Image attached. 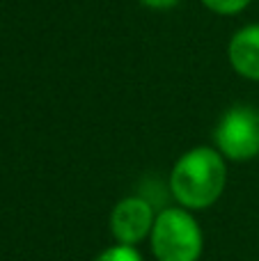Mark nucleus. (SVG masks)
Wrapping results in <instances>:
<instances>
[{"label": "nucleus", "instance_id": "obj_6", "mask_svg": "<svg viewBox=\"0 0 259 261\" xmlns=\"http://www.w3.org/2000/svg\"><path fill=\"white\" fill-rule=\"evenodd\" d=\"M94 261H145V259H142V254L138 252V248H133V245L117 243V245H110V248H106Z\"/></svg>", "mask_w": 259, "mask_h": 261}, {"label": "nucleus", "instance_id": "obj_1", "mask_svg": "<svg viewBox=\"0 0 259 261\" xmlns=\"http://www.w3.org/2000/svg\"><path fill=\"white\" fill-rule=\"evenodd\" d=\"M227 184V167L216 147H193L170 172V193L188 211L214 206Z\"/></svg>", "mask_w": 259, "mask_h": 261}, {"label": "nucleus", "instance_id": "obj_2", "mask_svg": "<svg viewBox=\"0 0 259 261\" xmlns=\"http://www.w3.org/2000/svg\"><path fill=\"white\" fill-rule=\"evenodd\" d=\"M149 243L156 261H200L204 234L188 208L168 206L156 213Z\"/></svg>", "mask_w": 259, "mask_h": 261}, {"label": "nucleus", "instance_id": "obj_7", "mask_svg": "<svg viewBox=\"0 0 259 261\" xmlns=\"http://www.w3.org/2000/svg\"><path fill=\"white\" fill-rule=\"evenodd\" d=\"M252 0H202L206 9L216 14H223V16H234V14L243 12V9L250 5Z\"/></svg>", "mask_w": 259, "mask_h": 261}, {"label": "nucleus", "instance_id": "obj_8", "mask_svg": "<svg viewBox=\"0 0 259 261\" xmlns=\"http://www.w3.org/2000/svg\"><path fill=\"white\" fill-rule=\"evenodd\" d=\"M145 7H151V9H170L174 5H179L182 0H140Z\"/></svg>", "mask_w": 259, "mask_h": 261}, {"label": "nucleus", "instance_id": "obj_4", "mask_svg": "<svg viewBox=\"0 0 259 261\" xmlns=\"http://www.w3.org/2000/svg\"><path fill=\"white\" fill-rule=\"evenodd\" d=\"M156 222V213L151 208L149 199L131 195V197L119 199L110 211V234L117 243L133 245L149 239Z\"/></svg>", "mask_w": 259, "mask_h": 261}, {"label": "nucleus", "instance_id": "obj_5", "mask_svg": "<svg viewBox=\"0 0 259 261\" xmlns=\"http://www.w3.org/2000/svg\"><path fill=\"white\" fill-rule=\"evenodd\" d=\"M227 58L239 76L259 83V23L234 32L227 46Z\"/></svg>", "mask_w": 259, "mask_h": 261}, {"label": "nucleus", "instance_id": "obj_3", "mask_svg": "<svg viewBox=\"0 0 259 261\" xmlns=\"http://www.w3.org/2000/svg\"><path fill=\"white\" fill-rule=\"evenodd\" d=\"M214 144L229 161L243 163L259 156V110L252 106H232L225 110L216 124Z\"/></svg>", "mask_w": 259, "mask_h": 261}]
</instances>
